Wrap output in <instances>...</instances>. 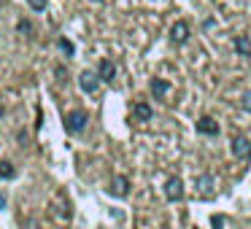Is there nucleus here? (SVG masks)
<instances>
[{"instance_id":"nucleus-7","label":"nucleus","mask_w":251,"mask_h":229,"mask_svg":"<svg viewBox=\"0 0 251 229\" xmlns=\"http://www.w3.org/2000/svg\"><path fill=\"white\" fill-rule=\"evenodd\" d=\"M232 154H235L238 159H246V157H249V154H251V140H249V137H243V135L235 137V140H232Z\"/></svg>"},{"instance_id":"nucleus-1","label":"nucleus","mask_w":251,"mask_h":229,"mask_svg":"<svg viewBox=\"0 0 251 229\" xmlns=\"http://www.w3.org/2000/svg\"><path fill=\"white\" fill-rule=\"evenodd\" d=\"M87 121H89L87 111H71V114L65 116V130L71 132V135H78V132H84Z\"/></svg>"},{"instance_id":"nucleus-9","label":"nucleus","mask_w":251,"mask_h":229,"mask_svg":"<svg viewBox=\"0 0 251 229\" xmlns=\"http://www.w3.org/2000/svg\"><path fill=\"white\" fill-rule=\"evenodd\" d=\"M132 116H135L138 121H149L154 116V111H151V105H149V103H143V100H141V103H135V108H132Z\"/></svg>"},{"instance_id":"nucleus-15","label":"nucleus","mask_w":251,"mask_h":229,"mask_svg":"<svg viewBox=\"0 0 251 229\" xmlns=\"http://www.w3.org/2000/svg\"><path fill=\"white\" fill-rule=\"evenodd\" d=\"M27 3H30L33 11H44V8H46V0H27Z\"/></svg>"},{"instance_id":"nucleus-16","label":"nucleus","mask_w":251,"mask_h":229,"mask_svg":"<svg viewBox=\"0 0 251 229\" xmlns=\"http://www.w3.org/2000/svg\"><path fill=\"white\" fill-rule=\"evenodd\" d=\"M246 111H251V94H246V103H243Z\"/></svg>"},{"instance_id":"nucleus-12","label":"nucleus","mask_w":251,"mask_h":229,"mask_svg":"<svg viewBox=\"0 0 251 229\" xmlns=\"http://www.w3.org/2000/svg\"><path fill=\"white\" fill-rule=\"evenodd\" d=\"M11 178H17V167L6 159H0V181H11Z\"/></svg>"},{"instance_id":"nucleus-13","label":"nucleus","mask_w":251,"mask_h":229,"mask_svg":"<svg viewBox=\"0 0 251 229\" xmlns=\"http://www.w3.org/2000/svg\"><path fill=\"white\" fill-rule=\"evenodd\" d=\"M57 46H60V49H62V54H68V57H73V54H76V46H73L68 38H60V41H57Z\"/></svg>"},{"instance_id":"nucleus-11","label":"nucleus","mask_w":251,"mask_h":229,"mask_svg":"<svg viewBox=\"0 0 251 229\" xmlns=\"http://www.w3.org/2000/svg\"><path fill=\"white\" fill-rule=\"evenodd\" d=\"M168 81H162V78H154V81H151V94H154V97H157V100H165V94H168Z\"/></svg>"},{"instance_id":"nucleus-6","label":"nucleus","mask_w":251,"mask_h":229,"mask_svg":"<svg viewBox=\"0 0 251 229\" xmlns=\"http://www.w3.org/2000/svg\"><path fill=\"white\" fill-rule=\"evenodd\" d=\"M197 132L200 135H219V124H216V119H211V116H200L197 119Z\"/></svg>"},{"instance_id":"nucleus-5","label":"nucleus","mask_w":251,"mask_h":229,"mask_svg":"<svg viewBox=\"0 0 251 229\" xmlns=\"http://www.w3.org/2000/svg\"><path fill=\"white\" fill-rule=\"evenodd\" d=\"M108 191H111L114 197H127V194H130V181H127L125 175H116V178L111 181Z\"/></svg>"},{"instance_id":"nucleus-10","label":"nucleus","mask_w":251,"mask_h":229,"mask_svg":"<svg viewBox=\"0 0 251 229\" xmlns=\"http://www.w3.org/2000/svg\"><path fill=\"white\" fill-rule=\"evenodd\" d=\"M235 51H238L240 57H251V38H246V35H238V38L232 41Z\"/></svg>"},{"instance_id":"nucleus-8","label":"nucleus","mask_w":251,"mask_h":229,"mask_svg":"<svg viewBox=\"0 0 251 229\" xmlns=\"http://www.w3.org/2000/svg\"><path fill=\"white\" fill-rule=\"evenodd\" d=\"M98 78H100V81H114V78H116V65H114V62H111V60H103V62H100V65H98Z\"/></svg>"},{"instance_id":"nucleus-2","label":"nucleus","mask_w":251,"mask_h":229,"mask_svg":"<svg viewBox=\"0 0 251 229\" xmlns=\"http://www.w3.org/2000/svg\"><path fill=\"white\" fill-rule=\"evenodd\" d=\"M165 197H168L170 202H178L181 197H184V181L178 178V175H170L168 183H165Z\"/></svg>"},{"instance_id":"nucleus-14","label":"nucleus","mask_w":251,"mask_h":229,"mask_svg":"<svg viewBox=\"0 0 251 229\" xmlns=\"http://www.w3.org/2000/svg\"><path fill=\"white\" fill-rule=\"evenodd\" d=\"M17 30H19L22 35H25V33L30 35V33H33V22H30V19H19V22H17Z\"/></svg>"},{"instance_id":"nucleus-3","label":"nucleus","mask_w":251,"mask_h":229,"mask_svg":"<svg viewBox=\"0 0 251 229\" xmlns=\"http://www.w3.org/2000/svg\"><path fill=\"white\" fill-rule=\"evenodd\" d=\"M170 41H173V44H178V46L189 41V24H186V19L173 22V27H170Z\"/></svg>"},{"instance_id":"nucleus-4","label":"nucleus","mask_w":251,"mask_h":229,"mask_svg":"<svg viewBox=\"0 0 251 229\" xmlns=\"http://www.w3.org/2000/svg\"><path fill=\"white\" fill-rule=\"evenodd\" d=\"M78 87H81V92H87V94H95V92H98V87H100V78H98V73H92V70H84L81 76H78Z\"/></svg>"}]
</instances>
